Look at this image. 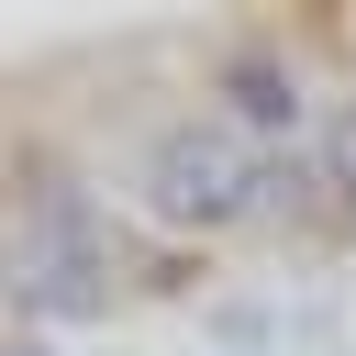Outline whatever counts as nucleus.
Returning <instances> with one entry per match:
<instances>
[{
  "instance_id": "1",
  "label": "nucleus",
  "mask_w": 356,
  "mask_h": 356,
  "mask_svg": "<svg viewBox=\"0 0 356 356\" xmlns=\"http://www.w3.org/2000/svg\"><path fill=\"white\" fill-rule=\"evenodd\" d=\"M122 189L167 234H256V211H267V145L234 134L222 111H167V122L134 134Z\"/></svg>"
},
{
  "instance_id": "2",
  "label": "nucleus",
  "mask_w": 356,
  "mask_h": 356,
  "mask_svg": "<svg viewBox=\"0 0 356 356\" xmlns=\"http://www.w3.org/2000/svg\"><path fill=\"white\" fill-rule=\"evenodd\" d=\"M211 111H222L234 134H256V145H300V134H312V89H300V67H289L267 33H234V44L211 56Z\"/></svg>"
},
{
  "instance_id": "7",
  "label": "nucleus",
  "mask_w": 356,
  "mask_h": 356,
  "mask_svg": "<svg viewBox=\"0 0 356 356\" xmlns=\"http://www.w3.org/2000/svg\"><path fill=\"white\" fill-rule=\"evenodd\" d=\"M211 356H267V345H211Z\"/></svg>"
},
{
  "instance_id": "6",
  "label": "nucleus",
  "mask_w": 356,
  "mask_h": 356,
  "mask_svg": "<svg viewBox=\"0 0 356 356\" xmlns=\"http://www.w3.org/2000/svg\"><path fill=\"white\" fill-rule=\"evenodd\" d=\"M334 44H345V67H356V11H345V22H334Z\"/></svg>"
},
{
  "instance_id": "3",
  "label": "nucleus",
  "mask_w": 356,
  "mask_h": 356,
  "mask_svg": "<svg viewBox=\"0 0 356 356\" xmlns=\"http://www.w3.org/2000/svg\"><path fill=\"white\" fill-rule=\"evenodd\" d=\"M256 234H278V245H345L356 234V200H345V167L323 156V134L267 145V211H256Z\"/></svg>"
},
{
  "instance_id": "4",
  "label": "nucleus",
  "mask_w": 356,
  "mask_h": 356,
  "mask_svg": "<svg viewBox=\"0 0 356 356\" xmlns=\"http://www.w3.org/2000/svg\"><path fill=\"white\" fill-rule=\"evenodd\" d=\"M323 156L345 167V200H356V100H334V111H323Z\"/></svg>"
},
{
  "instance_id": "5",
  "label": "nucleus",
  "mask_w": 356,
  "mask_h": 356,
  "mask_svg": "<svg viewBox=\"0 0 356 356\" xmlns=\"http://www.w3.org/2000/svg\"><path fill=\"white\" fill-rule=\"evenodd\" d=\"M0 356H67V345H44V334H11V345H0Z\"/></svg>"
}]
</instances>
